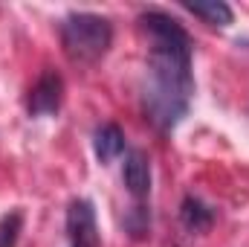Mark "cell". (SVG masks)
I'll return each instance as SVG.
<instances>
[{"label":"cell","mask_w":249,"mask_h":247,"mask_svg":"<svg viewBox=\"0 0 249 247\" xmlns=\"http://www.w3.org/2000/svg\"><path fill=\"white\" fill-rule=\"evenodd\" d=\"M67 236L72 247H99V227H96V209L90 201L75 198L67 206Z\"/></svg>","instance_id":"3"},{"label":"cell","mask_w":249,"mask_h":247,"mask_svg":"<svg viewBox=\"0 0 249 247\" xmlns=\"http://www.w3.org/2000/svg\"><path fill=\"white\" fill-rule=\"evenodd\" d=\"M122 181H124V186H127V192H130L136 201L148 198V192H151V160H148L145 151H136V148H133V151L124 154Z\"/></svg>","instance_id":"5"},{"label":"cell","mask_w":249,"mask_h":247,"mask_svg":"<svg viewBox=\"0 0 249 247\" xmlns=\"http://www.w3.org/2000/svg\"><path fill=\"white\" fill-rule=\"evenodd\" d=\"M58 35H61V47L67 59L81 67L102 62L113 44L110 21L96 12H70L58 23Z\"/></svg>","instance_id":"2"},{"label":"cell","mask_w":249,"mask_h":247,"mask_svg":"<svg viewBox=\"0 0 249 247\" xmlns=\"http://www.w3.org/2000/svg\"><path fill=\"white\" fill-rule=\"evenodd\" d=\"M212 218H214V212L203 201H197V198H186L183 201V224H186L191 233L209 230L212 227Z\"/></svg>","instance_id":"8"},{"label":"cell","mask_w":249,"mask_h":247,"mask_svg":"<svg viewBox=\"0 0 249 247\" xmlns=\"http://www.w3.org/2000/svg\"><path fill=\"white\" fill-rule=\"evenodd\" d=\"M61 99H64L61 76H58L55 70H47V73L35 82V87L29 90L26 108H29L32 117H53V114L61 108Z\"/></svg>","instance_id":"4"},{"label":"cell","mask_w":249,"mask_h":247,"mask_svg":"<svg viewBox=\"0 0 249 247\" xmlns=\"http://www.w3.org/2000/svg\"><path fill=\"white\" fill-rule=\"evenodd\" d=\"M186 9L191 15H197L203 23L209 26H229L232 23V9L223 0H200V3H186Z\"/></svg>","instance_id":"7"},{"label":"cell","mask_w":249,"mask_h":247,"mask_svg":"<svg viewBox=\"0 0 249 247\" xmlns=\"http://www.w3.org/2000/svg\"><path fill=\"white\" fill-rule=\"evenodd\" d=\"M93 148H96L99 163H113L116 157H122V151H124V134L119 131V125L107 123V125H102V128H96Z\"/></svg>","instance_id":"6"},{"label":"cell","mask_w":249,"mask_h":247,"mask_svg":"<svg viewBox=\"0 0 249 247\" xmlns=\"http://www.w3.org/2000/svg\"><path fill=\"white\" fill-rule=\"evenodd\" d=\"M20 233V212H9L0 218V247H15Z\"/></svg>","instance_id":"9"},{"label":"cell","mask_w":249,"mask_h":247,"mask_svg":"<svg viewBox=\"0 0 249 247\" xmlns=\"http://www.w3.org/2000/svg\"><path fill=\"white\" fill-rule=\"evenodd\" d=\"M139 26L148 38V62L142 105L148 120L160 131H171L188 114L194 93L191 76V38L171 15L151 9L139 15Z\"/></svg>","instance_id":"1"}]
</instances>
